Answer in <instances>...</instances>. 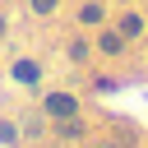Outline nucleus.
<instances>
[{
    "label": "nucleus",
    "mask_w": 148,
    "mask_h": 148,
    "mask_svg": "<svg viewBox=\"0 0 148 148\" xmlns=\"http://www.w3.org/2000/svg\"><path fill=\"white\" fill-rule=\"evenodd\" d=\"M46 111H51L56 120H65V116H74V97H69V92H51V97H46Z\"/></svg>",
    "instance_id": "f257e3e1"
},
{
    "label": "nucleus",
    "mask_w": 148,
    "mask_h": 148,
    "mask_svg": "<svg viewBox=\"0 0 148 148\" xmlns=\"http://www.w3.org/2000/svg\"><path fill=\"white\" fill-rule=\"evenodd\" d=\"M0 37H5V18H0Z\"/></svg>",
    "instance_id": "0eeeda50"
},
{
    "label": "nucleus",
    "mask_w": 148,
    "mask_h": 148,
    "mask_svg": "<svg viewBox=\"0 0 148 148\" xmlns=\"http://www.w3.org/2000/svg\"><path fill=\"white\" fill-rule=\"evenodd\" d=\"M14 74H18L23 83H32V79H37V65H32V60H18V65H14Z\"/></svg>",
    "instance_id": "7ed1b4c3"
},
{
    "label": "nucleus",
    "mask_w": 148,
    "mask_h": 148,
    "mask_svg": "<svg viewBox=\"0 0 148 148\" xmlns=\"http://www.w3.org/2000/svg\"><path fill=\"white\" fill-rule=\"evenodd\" d=\"M28 5H32L37 14H51V9H56V0H28Z\"/></svg>",
    "instance_id": "423d86ee"
},
{
    "label": "nucleus",
    "mask_w": 148,
    "mask_h": 148,
    "mask_svg": "<svg viewBox=\"0 0 148 148\" xmlns=\"http://www.w3.org/2000/svg\"><path fill=\"white\" fill-rule=\"evenodd\" d=\"M79 18H83V23H102V9H97V5H88V9L79 14Z\"/></svg>",
    "instance_id": "39448f33"
},
{
    "label": "nucleus",
    "mask_w": 148,
    "mask_h": 148,
    "mask_svg": "<svg viewBox=\"0 0 148 148\" xmlns=\"http://www.w3.org/2000/svg\"><path fill=\"white\" fill-rule=\"evenodd\" d=\"M139 32H143V18L139 14H125L120 18V37H139Z\"/></svg>",
    "instance_id": "f03ea898"
},
{
    "label": "nucleus",
    "mask_w": 148,
    "mask_h": 148,
    "mask_svg": "<svg viewBox=\"0 0 148 148\" xmlns=\"http://www.w3.org/2000/svg\"><path fill=\"white\" fill-rule=\"evenodd\" d=\"M102 51L116 56V51H120V32H106V37H102Z\"/></svg>",
    "instance_id": "20e7f679"
}]
</instances>
